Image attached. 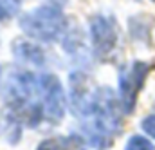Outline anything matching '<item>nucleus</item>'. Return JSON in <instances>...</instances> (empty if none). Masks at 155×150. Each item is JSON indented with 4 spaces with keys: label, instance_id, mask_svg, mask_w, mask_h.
Listing matches in <instances>:
<instances>
[{
    "label": "nucleus",
    "instance_id": "nucleus-10",
    "mask_svg": "<svg viewBox=\"0 0 155 150\" xmlns=\"http://www.w3.org/2000/svg\"><path fill=\"white\" fill-rule=\"evenodd\" d=\"M141 127H143V130H144L150 138H153V139H155V114H152V116H146V118L143 119Z\"/></svg>",
    "mask_w": 155,
    "mask_h": 150
},
{
    "label": "nucleus",
    "instance_id": "nucleus-7",
    "mask_svg": "<svg viewBox=\"0 0 155 150\" xmlns=\"http://www.w3.org/2000/svg\"><path fill=\"white\" fill-rule=\"evenodd\" d=\"M63 38H65L63 47H65L67 54L72 56L79 63H88V49L83 42V35L79 33V29H74V31L67 29Z\"/></svg>",
    "mask_w": 155,
    "mask_h": 150
},
{
    "label": "nucleus",
    "instance_id": "nucleus-5",
    "mask_svg": "<svg viewBox=\"0 0 155 150\" xmlns=\"http://www.w3.org/2000/svg\"><path fill=\"white\" fill-rule=\"evenodd\" d=\"M90 36L92 49L96 56L105 58L108 56L117 43V26L110 15H94L90 18Z\"/></svg>",
    "mask_w": 155,
    "mask_h": 150
},
{
    "label": "nucleus",
    "instance_id": "nucleus-1",
    "mask_svg": "<svg viewBox=\"0 0 155 150\" xmlns=\"http://www.w3.org/2000/svg\"><path fill=\"white\" fill-rule=\"evenodd\" d=\"M71 81V109L81 121L83 139L96 148H105L121 130V101L110 87L92 89L85 73H72Z\"/></svg>",
    "mask_w": 155,
    "mask_h": 150
},
{
    "label": "nucleus",
    "instance_id": "nucleus-11",
    "mask_svg": "<svg viewBox=\"0 0 155 150\" xmlns=\"http://www.w3.org/2000/svg\"><path fill=\"white\" fill-rule=\"evenodd\" d=\"M11 5L9 4H5L4 0H0V22H5L9 16H11Z\"/></svg>",
    "mask_w": 155,
    "mask_h": 150
},
{
    "label": "nucleus",
    "instance_id": "nucleus-6",
    "mask_svg": "<svg viewBox=\"0 0 155 150\" xmlns=\"http://www.w3.org/2000/svg\"><path fill=\"white\" fill-rule=\"evenodd\" d=\"M11 51L13 56L22 63V65H29V67H43L47 62V54L45 51L40 47L38 43L25 40V38H16L11 43Z\"/></svg>",
    "mask_w": 155,
    "mask_h": 150
},
{
    "label": "nucleus",
    "instance_id": "nucleus-12",
    "mask_svg": "<svg viewBox=\"0 0 155 150\" xmlns=\"http://www.w3.org/2000/svg\"><path fill=\"white\" fill-rule=\"evenodd\" d=\"M11 2H20V0H11Z\"/></svg>",
    "mask_w": 155,
    "mask_h": 150
},
{
    "label": "nucleus",
    "instance_id": "nucleus-4",
    "mask_svg": "<svg viewBox=\"0 0 155 150\" xmlns=\"http://www.w3.org/2000/svg\"><path fill=\"white\" fill-rule=\"evenodd\" d=\"M148 73H150V65L144 62H134L119 73V101L126 114L134 111L137 96L144 85Z\"/></svg>",
    "mask_w": 155,
    "mask_h": 150
},
{
    "label": "nucleus",
    "instance_id": "nucleus-9",
    "mask_svg": "<svg viewBox=\"0 0 155 150\" xmlns=\"http://www.w3.org/2000/svg\"><path fill=\"white\" fill-rule=\"evenodd\" d=\"M124 150H155L153 143L143 136H132L126 143Z\"/></svg>",
    "mask_w": 155,
    "mask_h": 150
},
{
    "label": "nucleus",
    "instance_id": "nucleus-2",
    "mask_svg": "<svg viewBox=\"0 0 155 150\" xmlns=\"http://www.w3.org/2000/svg\"><path fill=\"white\" fill-rule=\"evenodd\" d=\"M20 29L29 38L54 42L63 38L69 26L63 11L58 5H40L20 18Z\"/></svg>",
    "mask_w": 155,
    "mask_h": 150
},
{
    "label": "nucleus",
    "instance_id": "nucleus-3",
    "mask_svg": "<svg viewBox=\"0 0 155 150\" xmlns=\"http://www.w3.org/2000/svg\"><path fill=\"white\" fill-rule=\"evenodd\" d=\"M38 98L43 109V118L51 123L61 121L65 114V92L54 74L38 76Z\"/></svg>",
    "mask_w": 155,
    "mask_h": 150
},
{
    "label": "nucleus",
    "instance_id": "nucleus-8",
    "mask_svg": "<svg viewBox=\"0 0 155 150\" xmlns=\"http://www.w3.org/2000/svg\"><path fill=\"white\" fill-rule=\"evenodd\" d=\"M36 150H71V139H63V138H51V139L41 141Z\"/></svg>",
    "mask_w": 155,
    "mask_h": 150
}]
</instances>
